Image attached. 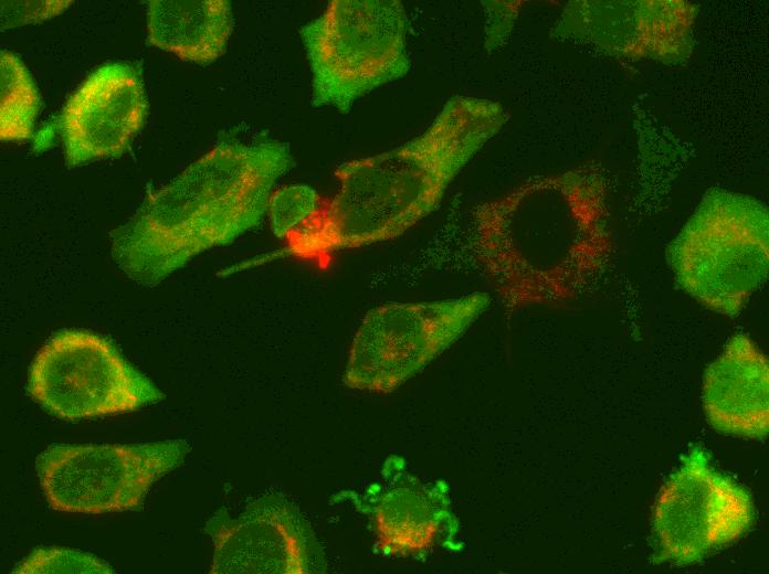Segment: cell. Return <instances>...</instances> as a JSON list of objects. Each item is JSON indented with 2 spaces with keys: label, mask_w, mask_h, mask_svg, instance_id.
Instances as JSON below:
<instances>
[{
  "label": "cell",
  "mask_w": 769,
  "mask_h": 574,
  "mask_svg": "<svg viewBox=\"0 0 769 574\" xmlns=\"http://www.w3.org/2000/svg\"><path fill=\"white\" fill-rule=\"evenodd\" d=\"M13 573H114V570L89 553L62 548H41L34 550Z\"/></svg>",
  "instance_id": "obj_18"
},
{
  "label": "cell",
  "mask_w": 769,
  "mask_h": 574,
  "mask_svg": "<svg viewBox=\"0 0 769 574\" xmlns=\"http://www.w3.org/2000/svg\"><path fill=\"white\" fill-rule=\"evenodd\" d=\"M755 508L746 488L716 470L698 445L661 489L653 511L656 562L696 563L749 531Z\"/></svg>",
  "instance_id": "obj_9"
},
{
  "label": "cell",
  "mask_w": 769,
  "mask_h": 574,
  "mask_svg": "<svg viewBox=\"0 0 769 574\" xmlns=\"http://www.w3.org/2000/svg\"><path fill=\"white\" fill-rule=\"evenodd\" d=\"M189 445L183 439L144 444H55L35 468L50 507L62 512L102 514L141 506L150 487L179 467Z\"/></svg>",
  "instance_id": "obj_7"
},
{
  "label": "cell",
  "mask_w": 769,
  "mask_h": 574,
  "mask_svg": "<svg viewBox=\"0 0 769 574\" xmlns=\"http://www.w3.org/2000/svg\"><path fill=\"white\" fill-rule=\"evenodd\" d=\"M147 38L179 59L206 65L221 57L233 30L228 0H150Z\"/></svg>",
  "instance_id": "obj_14"
},
{
  "label": "cell",
  "mask_w": 769,
  "mask_h": 574,
  "mask_svg": "<svg viewBox=\"0 0 769 574\" xmlns=\"http://www.w3.org/2000/svg\"><path fill=\"white\" fill-rule=\"evenodd\" d=\"M769 364L745 333L729 339L703 379L709 424L721 433L765 438L769 431Z\"/></svg>",
  "instance_id": "obj_13"
},
{
  "label": "cell",
  "mask_w": 769,
  "mask_h": 574,
  "mask_svg": "<svg viewBox=\"0 0 769 574\" xmlns=\"http://www.w3.org/2000/svg\"><path fill=\"white\" fill-rule=\"evenodd\" d=\"M408 18L399 0H333L301 29L312 105L348 113L376 88L405 76Z\"/></svg>",
  "instance_id": "obj_5"
},
{
  "label": "cell",
  "mask_w": 769,
  "mask_h": 574,
  "mask_svg": "<svg viewBox=\"0 0 769 574\" xmlns=\"http://www.w3.org/2000/svg\"><path fill=\"white\" fill-rule=\"evenodd\" d=\"M0 138L25 141L34 131L41 98L31 73L20 57L9 51L0 53Z\"/></svg>",
  "instance_id": "obj_16"
},
{
  "label": "cell",
  "mask_w": 769,
  "mask_h": 574,
  "mask_svg": "<svg viewBox=\"0 0 769 574\" xmlns=\"http://www.w3.org/2000/svg\"><path fill=\"white\" fill-rule=\"evenodd\" d=\"M471 233L506 311L573 301L611 258L605 179L592 166L530 178L476 205Z\"/></svg>",
  "instance_id": "obj_1"
},
{
  "label": "cell",
  "mask_w": 769,
  "mask_h": 574,
  "mask_svg": "<svg viewBox=\"0 0 769 574\" xmlns=\"http://www.w3.org/2000/svg\"><path fill=\"white\" fill-rule=\"evenodd\" d=\"M440 522L436 500L412 482L391 487L373 508L377 546L386 555L413 556L425 552L435 540Z\"/></svg>",
  "instance_id": "obj_15"
},
{
  "label": "cell",
  "mask_w": 769,
  "mask_h": 574,
  "mask_svg": "<svg viewBox=\"0 0 769 574\" xmlns=\"http://www.w3.org/2000/svg\"><path fill=\"white\" fill-rule=\"evenodd\" d=\"M147 109L138 67L126 62L97 67L70 96L59 117L67 166L122 156L141 129Z\"/></svg>",
  "instance_id": "obj_12"
},
{
  "label": "cell",
  "mask_w": 769,
  "mask_h": 574,
  "mask_svg": "<svg viewBox=\"0 0 769 574\" xmlns=\"http://www.w3.org/2000/svg\"><path fill=\"white\" fill-rule=\"evenodd\" d=\"M73 1H1V31L41 23L61 14Z\"/></svg>",
  "instance_id": "obj_19"
},
{
  "label": "cell",
  "mask_w": 769,
  "mask_h": 574,
  "mask_svg": "<svg viewBox=\"0 0 769 574\" xmlns=\"http://www.w3.org/2000/svg\"><path fill=\"white\" fill-rule=\"evenodd\" d=\"M488 305L489 296L475 291L370 309L354 337L344 384L371 393L393 392L454 343Z\"/></svg>",
  "instance_id": "obj_6"
},
{
  "label": "cell",
  "mask_w": 769,
  "mask_h": 574,
  "mask_svg": "<svg viewBox=\"0 0 769 574\" xmlns=\"http://www.w3.org/2000/svg\"><path fill=\"white\" fill-rule=\"evenodd\" d=\"M507 119L497 102L451 97L417 137L340 164L334 172L336 193L285 237L284 254L324 270L340 251L402 235L434 211L455 177Z\"/></svg>",
  "instance_id": "obj_2"
},
{
  "label": "cell",
  "mask_w": 769,
  "mask_h": 574,
  "mask_svg": "<svg viewBox=\"0 0 769 574\" xmlns=\"http://www.w3.org/2000/svg\"><path fill=\"white\" fill-rule=\"evenodd\" d=\"M678 285L706 308L736 316L767 279L769 217L759 200L713 189L667 247Z\"/></svg>",
  "instance_id": "obj_4"
},
{
  "label": "cell",
  "mask_w": 769,
  "mask_h": 574,
  "mask_svg": "<svg viewBox=\"0 0 769 574\" xmlns=\"http://www.w3.org/2000/svg\"><path fill=\"white\" fill-rule=\"evenodd\" d=\"M213 542L212 574L323 572V559L306 521L280 495L256 499L236 518L224 509L206 525Z\"/></svg>",
  "instance_id": "obj_10"
},
{
  "label": "cell",
  "mask_w": 769,
  "mask_h": 574,
  "mask_svg": "<svg viewBox=\"0 0 769 574\" xmlns=\"http://www.w3.org/2000/svg\"><path fill=\"white\" fill-rule=\"evenodd\" d=\"M27 390L44 410L67 421L133 412L164 398L112 342L74 329L61 330L39 350Z\"/></svg>",
  "instance_id": "obj_8"
},
{
  "label": "cell",
  "mask_w": 769,
  "mask_h": 574,
  "mask_svg": "<svg viewBox=\"0 0 769 574\" xmlns=\"http://www.w3.org/2000/svg\"><path fill=\"white\" fill-rule=\"evenodd\" d=\"M696 13L685 1H572L555 33L614 57L671 63L689 55Z\"/></svg>",
  "instance_id": "obj_11"
},
{
  "label": "cell",
  "mask_w": 769,
  "mask_h": 574,
  "mask_svg": "<svg viewBox=\"0 0 769 574\" xmlns=\"http://www.w3.org/2000/svg\"><path fill=\"white\" fill-rule=\"evenodd\" d=\"M293 164L278 140L222 139L112 231L116 265L152 287L199 254L231 244L261 223L274 184Z\"/></svg>",
  "instance_id": "obj_3"
},
{
  "label": "cell",
  "mask_w": 769,
  "mask_h": 574,
  "mask_svg": "<svg viewBox=\"0 0 769 574\" xmlns=\"http://www.w3.org/2000/svg\"><path fill=\"white\" fill-rule=\"evenodd\" d=\"M322 200L317 191L307 184L285 185L273 191L267 204L273 234L285 240L317 212Z\"/></svg>",
  "instance_id": "obj_17"
}]
</instances>
